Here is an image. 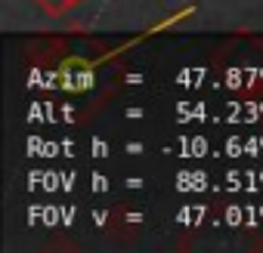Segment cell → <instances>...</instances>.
<instances>
[{"instance_id": "cell-1", "label": "cell", "mask_w": 263, "mask_h": 253, "mask_svg": "<svg viewBox=\"0 0 263 253\" xmlns=\"http://www.w3.org/2000/svg\"><path fill=\"white\" fill-rule=\"evenodd\" d=\"M34 4L41 7V10H47L50 16H62V13H68V10H74L81 0H34Z\"/></svg>"}]
</instances>
